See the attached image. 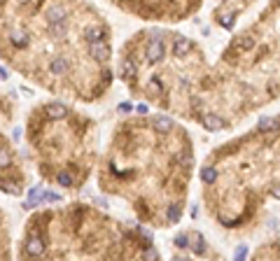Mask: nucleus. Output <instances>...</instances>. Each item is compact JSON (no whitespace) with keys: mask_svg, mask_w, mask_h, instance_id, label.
<instances>
[{"mask_svg":"<svg viewBox=\"0 0 280 261\" xmlns=\"http://www.w3.org/2000/svg\"><path fill=\"white\" fill-rule=\"evenodd\" d=\"M194 140L168 114H129L112 126L100 152L98 189L124 200L143 224L175 228L194 180Z\"/></svg>","mask_w":280,"mask_h":261,"instance_id":"f03ea898","label":"nucleus"},{"mask_svg":"<svg viewBox=\"0 0 280 261\" xmlns=\"http://www.w3.org/2000/svg\"><path fill=\"white\" fill-rule=\"evenodd\" d=\"M28 154L40 180L77 194L100 159L98 122L66 100H40L26 114Z\"/></svg>","mask_w":280,"mask_h":261,"instance_id":"0eeeda50","label":"nucleus"},{"mask_svg":"<svg viewBox=\"0 0 280 261\" xmlns=\"http://www.w3.org/2000/svg\"><path fill=\"white\" fill-rule=\"evenodd\" d=\"M28 187H31V172L23 156L19 154L14 142L0 131V194L19 198L28 191Z\"/></svg>","mask_w":280,"mask_h":261,"instance_id":"1a4fd4ad","label":"nucleus"},{"mask_svg":"<svg viewBox=\"0 0 280 261\" xmlns=\"http://www.w3.org/2000/svg\"><path fill=\"white\" fill-rule=\"evenodd\" d=\"M115 75L133 98L173 119L203 126L213 89V63L198 40L164 26L140 28L117 54Z\"/></svg>","mask_w":280,"mask_h":261,"instance_id":"20e7f679","label":"nucleus"},{"mask_svg":"<svg viewBox=\"0 0 280 261\" xmlns=\"http://www.w3.org/2000/svg\"><path fill=\"white\" fill-rule=\"evenodd\" d=\"M168 261H229L220 250H215L203 231L196 226L182 228L170 240Z\"/></svg>","mask_w":280,"mask_h":261,"instance_id":"9d476101","label":"nucleus"},{"mask_svg":"<svg viewBox=\"0 0 280 261\" xmlns=\"http://www.w3.org/2000/svg\"><path fill=\"white\" fill-rule=\"evenodd\" d=\"M14 117H17V100L12 98L7 91L0 89V126L12 124Z\"/></svg>","mask_w":280,"mask_h":261,"instance_id":"4468645a","label":"nucleus"},{"mask_svg":"<svg viewBox=\"0 0 280 261\" xmlns=\"http://www.w3.org/2000/svg\"><path fill=\"white\" fill-rule=\"evenodd\" d=\"M250 261H280V238H269L259 243Z\"/></svg>","mask_w":280,"mask_h":261,"instance_id":"ddd939ff","label":"nucleus"},{"mask_svg":"<svg viewBox=\"0 0 280 261\" xmlns=\"http://www.w3.org/2000/svg\"><path fill=\"white\" fill-rule=\"evenodd\" d=\"M14 256L17 261H164L143 228L82 200L31 212Z\"/></svg>","mask_w":280,"mask_h":261,"instance_id":"39448f33","label":"nucleus"},{"mask_svg":"<svg viewBox=\"0 0 280 261\" xmlns=\"http://www.w3.org/2000/svg\"><path fill=\"white\" fill-rule=\"evenodd\" d=\"M254 10L252 3H222L213 10V23L215 26H220L222 31H234L236 21L245 14V12Z\"/></svg>","mask_w":280,"mask_h":261,"instance_id":"9b49d317","label":"nucleus"},{"mask_svg":"<svg viewBox=\"0 0 280 261\" xmlns=\"http://www.w3.org/2000/svg\"><path fill=\"white\" fill-rule=\"evenodd\" d=\"M280 98V3L257 7L213 63V91L201 128L220 133Z\"/></svg>","mask_w":280,"mask_h":261,"instance_id":"423d86ee","label":"nucleus"},{"mask_svg":"<svg viewBox=\"0 0 280 261\" xmlns=\"http://www.w3.org/2000/svg\"><path fill=\"white\" fill-rule=\"evenodd\" d=\"M203 210L222 231L247 236L280 203V112L215 147L198 170Z\"/></svg>","mask_w":280,"mask_h":261,"instance_id":"7ed1b4c3","label":"nucleus"},{"mask_svg":"<svg viewBox=\"0 0 280 261\" xmlns=\"http://www.w3.org/2000/svg\"><path fill=\"white\" fill-rule=\"evenodd\" d=\"M14 247H12V228H10V217L0 208V261H12Z\"/></svg>","mask_w":280,"mask_h":261,"instance_id":"f8f14e48","label":"nucleus"},{"mask_svg":"<svg viewBox=\"0 0 280 261\" xmlns=\"http://www.w3.org/2000/svg\"><path fill=\"white\" fill-rule=\"evenodd\" d=\"M115 10L124 12L129 17L149 23H180L196 17L203 10L198 0H170V3H154V0H112Z\"/></svg>","mask_w":280,"mask_h":261,"instance_id":"6e6552de","label":"nucleus"},{"mask_svg":"<svg viewBox=\"0 0 280 261\" xmlns=\"http://www.w3.org/2000/svg\"><path fill=\"white\" fill-rule=\"evenodd\" d=\"M0 61L56 100L93 105L115 82L112 26L91 3H0Z\"/></svg>","mask_w":280,"mask_h":261,"instance_id":"f257e3e1","label":"nucleus"}]
</instances>
